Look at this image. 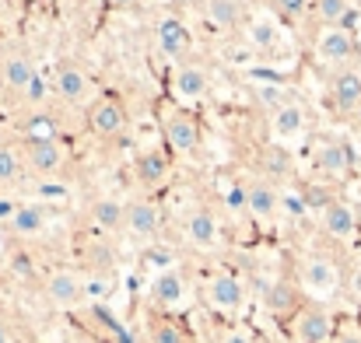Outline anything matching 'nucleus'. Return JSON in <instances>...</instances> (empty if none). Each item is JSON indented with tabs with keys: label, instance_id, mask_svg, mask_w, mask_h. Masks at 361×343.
Returning <instances> with one entry per match:
<instances>
[{
	"label": "nucleus",
	"instance_id": "1",
	"mask_svg": "<svg viewBox=\"0 0 361 343\" xmlns=\"http://www.w3.org/2000/svg\"><path fill=\"white\" fill-rule=\"evenodd\" d=\"M298 284L312 298H330L341 287V270H337V263L330 256H309L298 266Z\"/></svg>",
	"mask_w": 361,
	"mask_h": 343
},
{
	"label": "nucleus",
	"instance_id": "2",
	"mask_svg": "<svg viewBox=\"0 0 361 343\" xmlns=\"http://www.w3.org/2000/svg\"><path fill=\"white\" fill-rule=\"evenodd\" d=\"M316 53L323 63H334V67H348L355 56H358V39L348 25H334V28H319L316 35Z\"/></svg>",
	"mask_w": 361,
	"mask_h": 343
},
{
	"label": "nucleus",
	"instance_id": "3",
	"mask_svg": "<svg viewBox=\"0 0 361 343\" xmlns=\"http://www.w3.org/2000/svg\"><path fill=\"white\" fill-rule=\"evenodd\" d=\"M88 126H92V133H95L99 140H120L123 133H126V126H130L126 106H123L116 95L99 99V102L92 106V113H88Z\"/></svg>",
	"mask_w": 361,
	"mask_h": 343
},
{
	"label": "nucleus",
	"instance_id": "4",
	"mask_svg": "<svg viewBox=\"0 0 361 343\" xmlns=\"http://www.w3.org/2000/svg\"><path fill=\"white\" fill-rule=\"evenodd\" d=\"M154 39H158V53L169 63H176V67H183L190 60V53H193V35H190V28L179 18H161Z\"/></svg>",
	"mask_w": 361,
	"mask_h": 343
},
{
	"label": "nucleus",
	"instance_id": "5",
	"mask_svg": "<svg viewBox=\"0 0 361 343\" xmlns=\"http://www.w3.org/2000/svg\"><path fill=\"white\" fill-rule=\"evenodd\" d=\"M42 294H46V301H49L53 308H78V305L88 298L85 280H81L74 270H53V273L46 277V284H42Z\"/></svg>",
	"mask_w": 361,
	"mask_h": 343
},
{
	"label": "nucleus",
	"instance_id": "6",
	"mask_svg": "<svg viewBox=\"0 0 361 343\" xmlns=\"http://www.w3.org/2000/svg\"><path fill=\"white\" fill-rule=\"evenodd\" d=\"M53 92H56L67 106H81V102H88V95H92V81H88V74H85L74 60H60L56 70H53Z\"/></svg>",
	"mask_w": 361,
	"mask_h": 343
},
{
	"label": "nucleus",
	"instance_id": "7",
	"mask_svg": "<svg viewBox=\"0 0 361 343\" xmlns=\"http://www.w3.org/2000/svg\"><path fill=\"white\" fill-rule=\"evenodd\" d=\"M204 294H207V305L218 308V312H225V316H235L242 305H245V287H242V280L235 273H214L207 280Z\"/></svg>",
	"mask_w": 361,
	"mask_h": 343
},
{
	"label": "nucleus",
	"instance_id": "8",
	"mask_svg": "<svg viewBox=\"0 0 361 343\" xmlns=\"http://www.w3.org/2000/svg\"><path fill=\"white\" fill-rule=\"evenodd\" d=\"M21 154H25V165H28L35 175H53V172H60L63 161H67V147H63L60 140H25Z\"/></svg>",
	"mask_w": 361,
	"mask_h": 343
},
{
	"label": "nucleus",
	"instance_id": "9",
	"mask_svg": "<svg viewBox=\"0 0 361 343\" xmlns=\"http://www.w3.org/2000/svg\"><path fill=\"white\" fill-rule=\"evenodd\" d=\"M165 140H169V147L176 154L197 151V144H200V123H197V116L183 113V109L169 113L165 116Z\"/></svg>",
	"mask_w": 361,
	"mask_h": 343
},
{
	"label": "nucleus",
	"instance_id": "10",
	"mask_svg": "<svg viewBox=\"0 0 361 343\" xmlns=\"http://www.w3.org/2000/svg\"><path fill=\"white\" fill-rule=\"evenodd\" d=\"M334 337V319L319 305H305L295 316V340L298 343H326Z\"/></svg>",
	"mask_w": 361,
	"mask_h": 343
},
{
	"label": "nucleus",
	"instance_id": "11",
	"mask_svg": "<svg viewBox=\"0 0 361 343\" xmlns=\"http://www.w3.org/2000/svg\"><path fill=\"white\" fill-rule=\"evenodd\" d=\"M330 99L337 106V113L351 116L361 109V70L355 67H341L330 81Z\"/></svg>",
	"mask_w": 361,
	"mask_h": 343
},
{
	"label": "nucleus",
	"instance_id": "12",
	"mask_svg": "<svg viewBox=\"0 0 361 343\" xmlns=\"http://www.w3.org/2000/svg\"><path fill=\"white\" fill-rule=\"evenodd\" d=\"M284 197L277 193V186L270 179H252L249 182V200H245V214H252L256 221H274L281 211Z\"/></svg>",
	"mask_w": 361,
	"mask_h": 343
},
{
	"label": "nucleus",
	"instance_id": "13",
	"mask_svg": "<svg viewBox=\"0 0 361 343\" xmlns=\"http://www.w3.org/2000/svg\"><path fill=\"white\" fill-rule=\"evenodd\" d=\"M183 231H186L190 245H197V249H214V245L221 242V225H218L214 211H207V207H193V211L186 214Z\"/></svg>",
	"mask_w": 361,
	"mask_h": 343
},
{
	"label": "nucleus",
	"instance_id": "14",
	"mask_svg": "<svg viewBox=\"0 0 361 343\" xmlns=\"http://www.w3.org/2000/svg\"><path fill=\"white\" fill-rule=\"evenodd\" d=\"M183 298H186V277L176 266L154 273V280H151V301L158 308H179Z\"/></svg>",
	"mask_w": 361,
	"mask_h": 343
},
{
	"label": "nucleus",
	"instance_id": "15",
	"mask_svg": "<svg viewBox=\"0 0 361 343\" xmlns=\"http://www.w3.org/2000/svg\"><path fill=\"white\" fill-rule=\"evenodd\" d=\"M172 88H176V95H179L183 102L204 99V95L211 92V74H207V67H200V63H183V67H176V74H172Z\"/></svg>",
	"mask_w": 361,
	"mask_h": 343
},
{
	"label": "nucleus",
	"instance_id": "16",
	"mask_svg": "<svg viewBox=\"0 0 361 343\" xmlns=\"http://www.w3.org/2000/svg\"><path fill=\"white\" fill-rule=\"evenodd\" d=\"M305 109L298 106V102H288V106H281L277 113H270V133H274V140L277 144H291V140H298L302 133H305Z\"/></svg>",
	"mask_w": 361,
	"mask_h": 343
},
{
	"label": "nucleus",
	"instance_id": "17",
	"mask_svg": "<svg viewBox=\"0 0 361 343\" xmlns=\"http://www.w3.org/2000/svg\"><path fill=\"white\" fill-rule=\"evenodd\" d=\"M133 238H154L161 231V211L151 200H133L126 204V228Z\"/></svg>",
	"mask_w": 361,
	"mask_h": 343
},
{
	"label": "nucleus",
	"instance_id": "18",
	"mask_svg": "<svg viewBox=\"0 0 361 343\" xmlns=\"http://www.w3.org/2000/svg\"><path fill=\"white\" fill-rule=\"evenodd\" d=\"M245 42L256 49V56L259 53H274L281 46V25L274 18H267V14H252L245 21Z\"/></svg>",
	"mask_w": 361,
	"mask_h": 343
},
{
	"label": "nucleus",
	"instance_id": "19",
	"mask_svg": "<svg viewBox=\"0 0 361 343\" xmlns=\"http://www.w3.org/2000/svg\"><path fill=\"white\" fill-rule=\"evenodd\" d=\"M319 221H323V231H326L330 238H351V235L358 231V207H351V204H344V200H334V204L319 214Z\"/></svg>",
	"mask_w": 361,
	"mask_h": 343
},
{
	"label": "nucleus",
	"instance_id": "20",
	"mask_svg": "<svg viewBox=\"0 0 361 343\" xmlns=\"http://www.w3.org/2000/svg\"><path fill=\"white\" fill-rule=\"evenodd\" d=\"M7 225H11V231L18 238H35L49 225V207H42V204H18V211L11 214Z\"/></svg>",
	"mask_w": 361,
	"mask_h": 343
},
{
	"label": "nucleus",
	"instance_id": "21",
	"mask_svg": "<svg viewBox=\"0 0 361 343\" xmlns=\"http://www.w3.org/2000/svg\"><path fill=\"white\" fill-rule=\"evenodd\" d=\"M39 70H35V63L25 56V53H14V56H7L4 60V67H0V81H4V88L7 92H14V95H25V88L32 85V77H35Z\"/></svg>",
	"mask_w": 361,
	"mask_h": 343
},
{
	"label": "nucleus",
	"instance_id": "22",
	"mask_svg": "<svg viewBox=\"0 0 361 343\" xmlns=\"http://www.w3.org/2000/svg\"><path fill=\"white\" fill-rule=\"evenodd\" d=\"M133 172H137V182H140V186H147V189H151V186H161L165 175H169V154L158 151V147L140 151L137 161H133Z\"/></svg>",
	"mask_w": 361,
	"mask_h": 343
},
{
	"label": "nucleus",
	"instance_id": "23",
	"mask_svg": "<svg viewBox=\"0 0 361 343\" xmlns=\"http://www.w3.org/2000/svg\"><path fill=\"white\" fill-rule=\"evenodd\" d=\"M204 14L214 28L221 32H235V28H245V11H242V0H207L204 4Z\"/></svg>",
	"mask_w": 361,
	"mask_h": 343
},
{
	"label": "nucleus",
	"instance_id": "24",
	"mask_svg": "<svg viewBox=\"0 0 361 343\" xmlns=\"http://www.w3.org/2000/svg\"><path fill=\"white\" fill-rule=\"evenodd\" d=\"M92 225L102 231H120L126 228V204L120 200H113V197H99V200H92Z\"/></svg>",
	"mask_w": 361,
	"mask_h": 343
},
{
	"label": "nucleus",
	"instance_id": "25",
	"mask_svg": "<svg viewBox=\"0 0 361 343\" xmlns=\"http://www.w3.org/2000/svg\"><path fill=\"white\" fill-rule=\"evenodd\" d=\"M316 165H319L326 175H348V172H351V147H348L344 140L323 144L319 154H316Z\"/></svg>",
	"mask_w": 361,
	"mask_h": 343
},
{
	"label": "nucleus",
	"instance_id": "26",
	"mask_svg": "<svg viewBox=\"0 0 361 343\" xmlns=\"http://www.w3.org/2000/svg\"><path fill=\"white\" fill-rule=\"evenodd\" d=\"M267 308H270L274 316L295 312V308H298V287L288 284V280H274V284L267 287ZM295 316H298V312H295Z\"/></svg>",
	"mask_w": 361,
	"mask_h": 343
},
{
	"label": "nucleus",
	"instance_id": "27",
	"mask_svg": "<svg viewBox=\"0 0 361 343\" xmlns=\"http://www.w3.org/2000/svg\"><path fill=\"white\" fill-rule=\"evenodd\" d=\"M21 133H25V140H56V133H60V126H56V119L49 113H28L21 119Z\"/></svg>",
	"mask_w": 361,
	"mask_h": 343
},
{
	"label": "nucleus",
	"instance_id": "28",
	"mask_svg": "<svg viewBox=\"0 0 361 343\" xmlns=\"http://www.w3.org/2000/svg\"><path fill=\"white\" fill-rule=\"evenodd\" d=\"M25 172V154L11 144H0V186H14Z\"/></svg>",
	"mask_w": 361,
	"mask_h": 343
},
{
	"label": "nucleus",
	"instance_id": "29",
	"mask_svg": "<svg viewBox=\"0 0 361 343\" xmlns=\"http://www.w3.org/2000/svg\"><path fill=\"white\" fill-rule=\"evenodd\" d=\"M316 18L323 21V28L348 25V18H351V0H316Z\"/></svg>",
	"mask_w": 361,
	"mask_h": 343
},
{
	"label": "nucleus",
	"instance_id": "30",
	"mask_svg": "<svg viewBox=\"0 0 361 343\" xmlns=\"http://www.w3.org/2000/svg\"><path fill=\"white\" fill-rule=\"evenodd\" d=\"M263 168H267V175H288V172H291L288 144H270V147H263Z\"/></svg>",
	"mask_w": 361,
	"mask_h": 343
},
{
	"label": "nucleus",
	"instance_id": "31",
	"mask_svg": "<svg viewBox=\"0 0 361 343\" xmlns=\"http://www.w3.org/2000/svg\"><path fill=\"white\" fill-rule=\"evenodd\" d=\"M151 343H190V337L176 319H158L151 326Z\"/></svg>",
	"mask_w": 361,
	"mask_h": 343
},
{
	"label": "nucleus",
	"instance_id": "32",
	"mask_svg": "<svg viewBox=\"0 0 361 343\" xmlns=\"http://www.w3.org/2000/svg\"><path fill=\"white\" fill-rule=\"evenodd\" d=\"M256 95H259V102H267L274 113H277L281 106H288V102H291V95H288L284 88H277V85H259V88H256Z\"/></svg>",
	"mask_w": 361,
	"mask_h": 343
},
{
	"label": "nucleus",
	"instance_id": "33",
	"mask_svg": "<svg viewBox=\"0 0 361 343\" xmlns=\"http://www.w3.org/2000/svg\"><path fill=\"white\" fill-rule=\"evenodd\" d=\"M274 7H277L281 14H288V18H298V14H305L309 0H274Z\"/></svg>",
	"mask_w": 361,
	"mask_h": 343
},
{
	"label": "nucleus",
	"instance_id": "34",
	"mask_svg": "<svg viewBox=\"0 0 361 343\" xmlns=\"http://www.w3.org/2000/svg\"><path fill=\"white\" fill-rule=\"evenodd\" d=\"M25 99H28V102H35V106L46 99V81H42V74H35V77H32V85L25 88Z\"/></svg>",
	"mask_w": 361,
	"mask_h": 343
},
{
	"label": "nucleus",
	"instance_id": "35",
	"mask_svg": "<svg viewBox=\"0 0 361 343\" xmlns=\"http://www.w3.org/2000/svg\"><path fill=\"white\" fill-rule=\"evenodd\" d=\"M14 211H18L14 204H7V200H0V218H7V221H11V214H14Z\"/></svg>",
	"mask_w": 361,
	"mask_h": 343
},
{
	"label": "nucleus",
	"instance_id": "36",
	"mask_svg": "<svg viewBox=\"0 0 361 343\" xmlns=\"http://www.w3.org/2000/svg\"><path fill=\"white\" fill-rule=\"evenodd\" d=\"M334 343H361V333H341Z\"/></svg>",
	"mask_w": 361,
	"mask_h": 343
},
{
	"label": "nucleus",
	"instance_id": "37",
	"mask_svg": "<svg viewBox=\"0 0 361 343\" xmlns=\"http://www.w3.org/2000/svg\"><path fill=\"white\" fill-rule=\"evenodd\" d=\"M225 343H252V340H249L242 330H235V333H228V340H225Z\"/></svg>",
	"mask_w": 361,
	"mask_h": 343
},
{
	"label": "nucleus",
	"instance_id": "38",
	"mask_svg": "<svg viewBox=\"0 0 361 343\" xmlns=\"http://www.w3.org/2000/svg\"><path fill=\"white\" fill-rule=\"evenodd\" d=\"M0 343H11V330H7L4 323H0Z\"/></svg>",
	"mask_w": 361,
	"mask_h": 343
},
{
	"label": "nucleus",
	"instance_id": "39",
	"mask_svg": "<svg viewBox=\"0 0 361 343\" xmlns=\"http://www.w3.org/2000/svg\"><path fill=\"white\" fill-rule=\"evenodd\" d=\"M113 4H116V7H133L137 0H113Z\"/></svg>",
	"mask_w": 361,
	"mask_h": 343
},
{
	"label": "nucleus",
	"instance_id": "40",
	"mask_svg": "<svg viewBox=\"0 0 361 343\" xmlns=\"http://www.w3.org/2000/svg\"><path fill=\"white\" fill-rule=\"evenodd\" d=\"M358 218H361V207H358Z\"/></svg>",
	"mask_w": 361,
	"mask_h": 343
}]
</instances>
